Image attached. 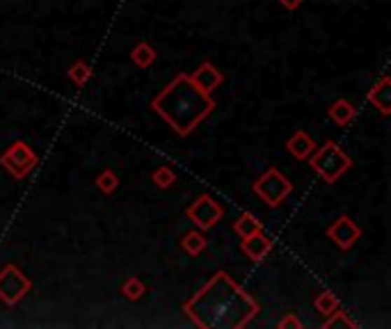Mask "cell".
<instances>
[{
    "instance_id": "17",
    "label": "cell",
    "mask_w": 391,
    "mask_h": 329,
    "mask_svg": "<svg viewBox=\"0 0 391 329\" xmlns=\"http://www.w3.org/2000/svg\"><path fill=\"white\" fill-rule=\"evenodd\" d=\"M146 293V286L137 279V276H130V279H126L124 284H121V295H124L126 300H140L142 295Z\"/></svg>"
},
{
    "instance_id": "13",
    "label": "cell",
    "mask_w": 391,
    "mask_h": 329,
    "mask_svg": "<svg viewBox=\"0 0 391 329\" xmlns=\"http://www.w3.org/2000/svg\"><path fill=\"white\" fill-rule=\"evenodd\" d=\"M327 115H329V119H332L336 126H345V124H350V121L355 119L357 112H355V108L348 101H336V103L329 106Z\"/></svg>"
},
{
    "instance_id": "5",
    "label": "cell",
    "mask_w": 391,
    "mask_h": 329,
    "mask_svg": "<svg viewBox=\"0 0 391 329\" xmlns=\"http://www.w3.org/2000/svg\"><path fill=\"white\" fill-rule=\"evenodd\" d=\"M32 290V281L16 265H5L0 270V300L5 304H16Z\"/></svg>"
},
{
    "instance_id": "18",
    "label": "cell",
    "mask_w": 391,
    "mask_h": 329,
    "mask_svg": "<svg viewBox=\"0 0 391 329\" xmlns=\"http://www.w3.org/2000/svg\"><path fill=\"white\" fill-rule=\"evenodd\" d=\"M90 66H87V62H83V59H78V62H74L71 66H69V78L74 80V85H78V88H83V85L90 80Z\"/></svg>"
},
{
    "instance_id": "21",
    "label": "cell",
    "mask_w": 391,
    "mask_h": 329,
    "mask_svg": "<svg viewBox=\"0 0 391 329\" xmlns=\"http://www.w3.org/2000/svg\"><path fill=\"white\" fill-rule=\"evenodd\" d=\"M97 186H99L101 192L112 195V192H115V190H117V186H119V178H117L115 172L106 169V172H103V174H99V178H97Z\"/></svg>"
},
{
    "instance_id": "6",
    "label": "cell",
    "mask_w": 391,
    "mask_h": 329,
    "mask_svg": "<svg viewBox=\"0 0 391 329\" xmlns=\"http://www.w3.org/2000/svg\"><path fill=\"white\" fill-rule=\"evenodd\" d=\"M37 153L25 142H14L10 149H7L3 155H0V162L3 167L10 172L14 178H25L30 172L37 167Z\"/></svg>"
},
{
    "instance_id": "10",
    "label": "cell",
    "mask_w": 391,
    "mask_h": 329,
    "mask_svg": "<svg viewBox=\"0 0 391 329\" xmlns=\"http://www.w3.org/2000/svg\"><path fill=\"white\" fill-rule=\"evenodd\" d=\"M190 80L195 83V88H199L202 92H206V94H211L217 88V85L222 83V74L217 71V69L211 62H204V64H199V69H197L193 76H190Z\"/></svg>"
},
{
    "instance_id": "12",
    "label": "cell",
    "mask_w": 391,
    "mask_h": 329,
    "mask_svg": "<svg viewBox=\"0 0 391 329\" xmlns=\"http://www.w3.org/2000/svg\"><path fill=\"white\" fill-rule=\"evenodd\" d=\"M286 149H289V153L293 155L295 160H307L309 155L316 151V144L304 131H298V133L291 135L289 142H286Z\"/></svg>"
},
{
    "instance_id": "3",
    "label": "cell",
    "mask_w": 391,
    "mask_h": 329,
    "mask_svg": "<svg viewBox=\"0 0 391 329\" xmlns=\"http://www.w3.org/2000/svg\"><path fill=\"white\" fill-rule=\"evenodd\" d=\"M309 158H311V167H314V172L323 176L327 183H334L336 178H341L352 164L350 155H348L341 146H336L334 142H325L320 149L311 153Z\"/></svg>"
},
{
    "instance_id": "19",
    "label": "cell",
    "mask_w": 391,
    "mask_h": 329,
    "mask_svg": "<svg viewBox=\"0 0 391 329\" xmlns=\"http://www.w3.org/2000/svg\"><path fill=\"white\" fill-rule=\"evenodd\" d=\"M314 304H316V309H318V314L329 316V314H332V311H336V309H338V300H336L334 293L325 290V293H320V295L316 298Z\"/></svg>"
},
{
    "instance_id": "15",
    "label": "cell",
    "mask_w": 391,
    "mask_h": 329,
    "mask_svg": "<svg viewBox=\"0 0 391 329\" xmlns=\"http://www.w3.org/2000/svg\"><path fill=\"white\" fill-rule=\"evenodd\" d=\"M261 229L263 227H261V222L252 213H242L240 218L233 222V231H236L240 238H247V236H252V233H259Z\"/></svg>"
},
{
    "instance_id": "2",
    "label": "cell",
    "mask_w": 391,
    "mask_h": 329,
    "mask_svg": "<svg viewBox=\"0 0 391 329\" xmlns=\"http://www.w3.org/2000/svg\"><path fill=\"white\" fill-rule=\"evenodd\" d=\"M151 106L179 135H190L199 121L215 110V101L211 99V94L195 88L188 74H179L153 99Z\"/></svg>"
},
{
    "instance_id": "7",
    "label": "cell",
    "mask_w": 391,
    "mask_h": 329,
    "mask_svg": "<svg viewBox=\"0 0 391 329\" xmlns=\"http://www.w3.org/2000/svg\"><path fill=\"white\" fill-rule=\"evenodd\" d=\"M188 218L193 220L202 231H208L220 222L222 209H220V204H215V199H211L208 195H202V197H197L195 204L188 209Z\"/></svg>"
},
{
    "instance_id": "8",
    "label": "cell",
    "mask_w": 391,
    "mask_h": 329,
    "mask_svg": "<svg viewBox=\"0 0 391 329\" xmlns=\"http://www.w3.org/2000/svg\"><path fill=\"white\" fill-rule=\"evenodd\" d=\"M327 238L332 240L338 249H350L355 247V242L362 238V229L348 218V215H341V218H336V222H332L327 227Z\"/></svg>"
},
{
    "instance_id": "20",
    "label": "cell",
    "mask_w": 391,
    "mask_h": 329,
    "mask_svg": "<svg viewBox=\"0 0 391 329\" xmlns=\"http://www.w3.org/2000/svg\"><path fill=\"white\" fill-rule=\"evenodd\" d=\"M323 327L325 329H352L355 323H352L350 318H348V314H343V311L336 309V314L332 311V314H329V320H327Z\"/></svg>"
},
{
    "instance_id": "4",
    "label": "cell",
    "mask_w": 391,
    "mask_h": 329,
    "mask_svg": "<svg viewBox=\"0 0 391 329\" xmlns=\"http://www.w3.org/2000/svg\"><path fill=\"white\" fill-rule=\"evenodd\" d=\"M293 183L286 178L280 169H268L263 176H259L254 181V195L259 199H263V204L268 206H280L286 197L291 195Z\"/></svg>"
},
{
    "instance_id": "9",
    "label": "cell",
    "mask_w": 391,
    "mask_h": 329,
    "mask_svg": "<svg viewBox=\"0 0 391 329\" xmlns=\"http://www.w3.org/2000/svg\"><path fill=\"white\" fill-rule=\"evenodd\" d=\"M240 249L247 258H252V261H263L268 252L273 249V240L268 238L263 231H259V233H252L247 238H242Z\"/></svg>"
},
{
    "instance_id": "1",
    "label": "cell",
    "mask_w": 391,
    "mask_h": 329,
    "mask_svg": "<svg viewBox=\"0 0 391 329\" xmlns=\"http://www.w3.org/2000/svg\"><path fill=\"white\" fill-rule=\"evenodd\" d=\"M186 316L202 329H240L259 314V302L227 272H215L184 304Z\"/></svg>"
},
{
    "instance_id": "11",
    "label": "cell",
    "mask_w": 391,
    "mask_h": 329,
    "mask_svg": "<svg viewBox=\"0 0 391 329\" xmlns=\"http://www.w3.org/2000/svg\"><path fill=\"white\" fill-rule=\"evenodd\" d=\"M369 103L371 106H376L385 117L391 112V78L389 76H382L380 83L371 88Z\"/></svg>"
},
{
    "instance_id": "16",
    "label": "cell",
    "mask_w": 391,
    "mask_h": 329,
    "mask_svg": "<svg viewBox=\"0 0 391 329\" xmlns=\"http://www.w3.org/2000/svg\"><path fill=\"white\" fill-rule=\"evenodd\" d=\"M204 247H206V238L199 231H190L181 240V249L190 256H197L199 252H204Z\"/></svg>"
},
{
    "instance_id": "24",
    "label": "cell",
    "mask_w": 391,
    "mask_h": 329,
    "mask_svg": "<svg viewBox=\"0 0 391 329\" xmlns=\"http://www.w3.org/2000/svg\"><path fill=\"white\" fill-rule=\"evenodd\" d=\"M280 3L286 7V10H298V7L304 3V0H280Z\"/></svg>"
},
{
    "instance_id": "14",
    "label": "cell",
    "mask_w": 391,
    "mask_h": 329,
    "mask_svg": "<svg viewBox=\"0 0 391 329\" xmlns=\"http://www.w3.org/2000/svg\"><path fill=\"white\" fill-rule=\"evenodd\" d=\"M156 57H158V55H156V50L146 44V41H140V44L130 50V59H133V62L140 69H149L156 62Z\"/></svg>"
},
{
    "instance_id": "23",
    "label": "cell",
    "mask_w": 391,
    "mask_h": 329,
    "mask_svg": "<svg viewBox=\"0 0 391 329\" xmlns=\"http://www.w3.org/2000/svg\"><path fill=\"white\" fill-rule=\"evenodd\" d=\"M280 329H302V320L300 318H295L293 314L286 316L282 323H280Z\"/></svg>"
},
{
    "instance_id": "22",
    "label": "cell",
    "mask_w": 391,
    "mask_h": 329,
    "mask_svg": "<svg viewBox=\"0 0 391 329\" xmlns=\"http://www.w3.org/2000/svg\"><path fill=\"white\" fill-rule=\"evenodd\" d=\"M151 181H153V186H158L160 190H165V188H170L174 181H177V174H174L170 167H158L151 174Z\"/></svg>"
}]
</instances>
